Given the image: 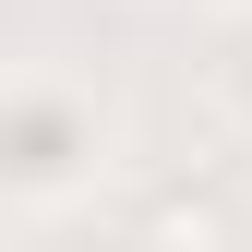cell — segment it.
Returning <instances> with one entry per match:
<instances>
[{
	"mask_svg": "<svg viewBox=\"0 0 252 252\" xmlns=\"http://www.w3.org/2000/svg\"><path fill=\"white\" fill-rule=\"evenodd\" d=\"M132 252H240V228H228V204H204V192H168V204H144Z\"/></svg>",
	"mask_w": 252,
	"mask_h": 252,
	"instance_id": "1",
	"label": "cell"
},
{
	"mask_svg": "<svg viewBox=\"0 0 252 252\" xmlns=\"http://www.w3.org/2000/svg\"><path fill=\"white\" fill-rule=\"evenodd\" d=\"M240 96H252V48H240Z\"/></svg>",
	"mask_w": 252,
	"mask_h": 252,
	"instance_id": "2",
	"label": "cell"
}]
</instances>
